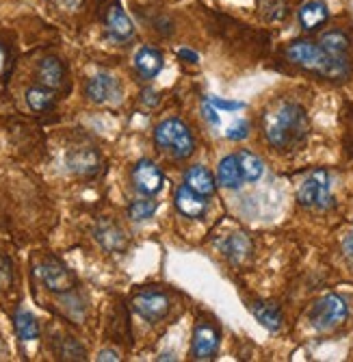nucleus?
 <instances>
[{"mask_svg":"<svg viewBox=\"0 0 353 362\" xmlns=\"http://www.w3.org/2000/svg\"><path fill=\"white\" fill-rule=\"evenodd\" d=\"M265 137L277 150L299 146L308 135V115L301 105L282 100L273 105L263 119Z\"/></svg>","mask_w":353,"mask_h":362,"instance_id":"obj_1","label":"nucleus"},{"mask_svg":"<svg viewBox=\"0 0 353 362\" xmlns=\"http://www.w3.org/2000/svg\"><path fill=\"white\" fill-rule=\"evenodd\" d=\"M286 57L291 59L295 65L310 72H316L325 78H345L349 74V61H338L330 57L321 44L312 42H293L286 48Z\"/></svg>","mask_w":353,"mask_h":362,"instance_id":"obj_2","label":"nucleus"},{"mask_svg":"<svg viewBox=\"0 0 353 362\" xmlns=\"http://www.w3.org/2000/svg\"><path fill=\"white\" fill-rule=\"evenodd\" d=\"M154 141L158 150L169 152L174 158H189L196 150V139L184 122L172 117L160 122L154 130Z\"/></svg>","mask_w":353,"mask_h":362,"instance_id":"obj_3","label":"nucleus"},{"mask_svg":"<svg viewBox=\"0 0 353 362\" xmlns=\"http://www.w3.org/2000/svg\"><path fill=\"white\" fill-rule=\"evenodd\" d=\"M347 317H349V306L336 293H330L325 298H321L310 310V323L318 332L334 330V327L340 325Z\"/></svg>","mask_w":353,"mask_h":362,"instance_id":"obj_4","label":"nucleus"},{"mask_svg":"<svg viewBox=\"0 0 353 362\" xmlns=\"http://www.w3.org/2000/svg\"><path fill=\"white\" fill-rule=\"evenodd\" d=\"M297 200L306 209H328L332 204V182L325 170L312 172L299 187Z\"/></svg>","mask_w":353,"mask_h":362,"instance_id":"obj_5","label":"nucleus"},{"mask_svg":"<svg viewBox=\"0 0 353 362\" xmlns=\"http://www.w3.org/2000/svg\"><path fill=\"white\" fill-rule=\"evenodd\" d=\"M37 276L42 284L52 293H70L76 286V276L63 265L59 258H44L37 265Z\"/></svg>","mask_w":353,"mask_h":362,"instance_id":"obj_6","label":"nucleus"},{"mask_svg":"<svg viewBox=\"0 0 353 362\" xmlns=\"http://www.w3.org/2000/svg\"><path fill=\"white\" fill-rule=\"evenodd\" d=\"M85 93L95 105H113L121 100V85L111 74H95L87 81Z\"/></svg>","mask_w":353,"mask_h":362,"instance_id":"obj_7","label":"nucleus"},{"mask_svg":"<svg viewBox=\"0 0 353 362\" xmlns=\"http://www.w3.org/2000/svg\"><path fill=\"white\" fill-rule=\"evenodd\" d=\"M221 343V332L219 327L213 325L210 321H198L193 330V345H191V354L196 360H210L215 358L217 349Z\"/></svg>","mask_w":353,"mask_h":362,"instance_id":"obj_8","label":"nucleus"},{"mask_svg":"<svg viewBox=\"0 0 353 362\" xmlns=\"http://www.w3.org/2000/svg\"><path fill=\"white\" fill-rule=\"evenodd\" d=\"M133 308L150 323H156L169 313V298L158 291H143L133 298Z\"/></svg>","mask_w":353,"mask_h":362,"instance_id":"obj_9","label":"nucleus"},{"mask_svg":"<svg viewBox=\"0 0 353 362\" xmlns=\"http://www.w3.org/2000/svg\"><path fill=\"white\" fill-rule=\"evenodd\" d=\"M165 185V176L160 172L152 160L143 158L133 168V187L141 193V195H156Z\"/></svg>","mask_w":353,"mask_h":362,"instance_id":"obj_10","label":"nucleus"},{"mask_svg":"<svg viewBox=\"0 0 353 362\" xmlns=\"http://www.w3.org/2000/svg\"><path fill=\"white\" fill-rule=\"evenodd\" d=\"M174 200H176V209L184 217H189V219H200L206 213V209H208L206 195L198 193L193 187H189L186 182L176 189V197H174Z\"/></svg>","mask_w":353,"mask_h":362,"instance_id":"obj_11","label":"nucleus"},{"mask_svg":"<svg viewBox=\"0 0 353 362\" xmlns=\"http://www.w3.org/2000/svg\"><path fill=\"white\" fill-rule=\"evenodd\" d=\"M68 168L78 176H95L100 170V154L93 148H76L68 154Z\"/></svg>","mask_w":353,"mask_h":362,"instance_id":"obj_12","label":"nucleus"},{"mask_svg":"<svg viewBox=\"0 0 353 362\" xmlns=\"http://www.w3.org/2000/svg\"><path fill=\"white\" fill-rule=\"evenodd\" d=\"M107 30H109V35L117 42H128L135 35L133 20L126 16V11L117 3L113 7H109V11H107Z\"/></svg>","mask_w":353,"mask_h":362,"instance_id":"obj_13","label":"nucleus"},{"mask_svg":"<svg viewBox=\"0 0 353 362\" xmlns=\"http://www.w3.org/2000/svg\"><path fill=\"white\" fill-rule=\"evenodd\" d=\"M95 239H98V243L107 252H124L126 250L124 230L115 221H111V219L98 221V226H95Z\"/></svg>","mask_w":353,"mask_h":362,"instance_id":"obj_14","label":"nucleus"},{"mask_svg":"<svg viewBox=\"0 0 353 362\" xmlns=\"http://www.w3.org/2000/svg\"><path fill=\"white\" fill-rule=\"evenodd\" d=\"M37 81L48 89H59L66 81V68L56 57H46L37 65Z\"/></svg>","mask_w":353,"mask_h":362,"instance_id":"obj_15","label":"nucleus"},{"mask_svg":"<svg viewBox=\"0 0 353 362\" xmlns=\"http://www.w3.org/2000/svg\"><path fill=\"white\" fill-rule=\"evenodd\" d=\"M330 18L328 5L323 0H308L299 9V24L304 30H316L321 24H325Z\"/></svg>","mask_w":353,"mask_h":362,"instance_id":"obj_16","label":"nucleus"},{"mask_svg":"<svg viewBox=\"0 0 353 362\" xmlns=\"http://www.w3.org/2000/svg\"><path fill=\"white\" fill-rule=\"evenodd\" d=\"M135 68L143 78H154L160 70H163V54L152 46H143L135 54Z\"/></svg>","mask_w":353,"mask_h":362,"instance_id":"obj_17","label":"nucleus"},{"mask_svg":"<svg viewBox=\"0 0 353 362\" xmlns=\"http://www.w3.org/2000/svg\"><path fill=\"white\" fill-rule=\"evenodd\" d=\"M217 178H219V185L226 187V189H239L243 185V174H241V165H239L237 154H230L219 163Z\"/></svg>","mask_w":353,"mask_h":362,"instance_id":"obj_18","label":"nucleus"},{"mask_svg":"<svg viewBox=\"0 0 353 362\" xmlns=\"http://www.w3.org/2000/svg\"><path fill=\"white\" fill-rule=\"evenodd\" d=\"M184 180H186L189 187H193L198 193H202V195H206V197L213 195L215 189H217V182H215L213 174H210L206 168H202V165L189 168L186 174H184Z\"/></svg>","mask_w":353,"mask_h":362,"instance_id":"obj_19","label":"nucleus"},{"mask_svg":"<svg viewBox=\"0 0 353 362\" xmlns=\"http://www.w3.org/2000/svg\"><path fill=\"white\" fill-rule=\"evenodd\" d=\"M321 48H323L330 57L338 59V61H349L347 52H349V37L342 30H330L321 37Z\"/></svg>","mask_w":353,"mask_h":362,"instance_id":"obj_20","label":"nucleus"},{"mask_svg":"<svg viewBox=\"0 0 353 362\" xmlns=\"http://www.w3.org/2000/svg\"><path fill=\"white\" fill-rule=\"evenodd\" d=\"M13 327H16V334L22 341H35L40 339V323L35 319V315H30L28 310H18L13 317Z\"/></svg>","mask_w":353,"mask_h":362,"instance_id":"obj_21","label":"nucleus"},{"mask_svg":"<svg viewBox=\"0 0 353 362\" xmlns=\"http://www.w3.org/2000/svg\"><path fill=\"white\" fill-rule=\"evenodd\" d=\"M251 313L271 332H277L280 327H282V313H280L277 306H273L269 302H256V304H251Z\"/></svg>","mask_w":353,"mask_h":362,"instance_id":"obj_22","label":"nucleus"},{"mask_svg":"<svg viewBox=\"0 0 353 362\" xmlns=\"http://www.w3.org/2000/svg\"><path fill=\"white\" fill-rule=\"evenodd\" d=\"M237 158H239V165H241V174H243V180L245 182H256L263 172H265V165H263V160L261 156H256L253 152L249 150H241L237 152Z\"/></svg>","mask_w":353,"mask_h":362,"instance_id":"obj_23","label":"nucleus"},{"mask_svg":"<svg viewBox=\"0 0 353 362\" xmlns=\"http://www.w3.org/2000/svg\"><path fill=\"white\" fill-rule=\"evenodd\" d=\"M54 89H48L44 85H37V87H30L26 91V105L33 109L35 113H42V111H48L52 105H54Z\"/></svg>","mask_w":353,"mask_h":362,"instance_id":"obj_24","label":"nucleus"},{"mask_svg":"<svg viewBox=\"0 0 353 362\" xmlns=\"http://www.w3.org/2000/svg\"><path fill=\"white\" fill-rule=\"evenodd\" d=\"M156 213V202L154 200H135L128 206V217L133 221H145Z\"/></svg>","mask_w":353,"mask_h":362,"instance_id":"obj_25","label":"nucleus"},{"mask_svg":"<svg viewBox=\"0 0 353 362\" xmlns=\"http://www.w3.org/2000/svg\"><path fill=\"white\" fill-rule=\"evenodd\" d=\"M226 254L232 258V260H241L247 252H249V241L245 239V237H241V235H237V237H232L228 243H226Z\"/></svg>","mask_w":353,"mask_h":362,"instance_id":"obj_26","label":"nucleus"},{"mask_svg":"<svg viewBox=\"0 0 353 362\" xmlns=\"http://www.w3.org/2000/svg\"><path fill=\"white\" fill-rule=\"evenodd\" d=\"M63 343H66V345L59 349L61 358H66V360H85V349L74 339H66Z\"/></svg>","mask_w":353,"mask_h":362,"instance_id":"obj_27","label":"nucleus"},{"mask_svg":"<svg viewBox=\"0 0 353 362\" xmlns=\"http://www.w3.org/2000/svg\"><path fill=\"white\" fill-rule=\"evenodd\" d=\"M247 135H249V124H247L245 119H241V122L232 124V126H230V130L226 133V137H228V139H232V141H241V139H245Z\"/></svg>","mask_w":353,"mask_h":362,"instance_id":"obj_28","label":"nucleus"},{"mask_svg":"<svg viewBox=\"0 0 353 362\" xmlns=\"http://www.w3.org/2000/svg\"><path fill=\"white\" fill-rule=\"evenodd\" d=\"M9 282H11V269H9V262H7V258L0 256V288L9 286Z\"/></svg>","mask_w":353,"mask_h":362,"instance_id":"obj_29","label":"nucleus"},{"mask_svg":"<svg viewBox=\"0 0 353 362\" xmlns=\"http://www.w3.org/2000/svg\"><path fill=\"white\" fill-rule=\"evenodd\" d=\"M208 103L213 107H217V109H226V111H237V109H243L245 107L243 103H230V100H221V98H210Z\"/></svg>","mask_w":353,"mask_h":362,"instance_id":"obj_30","label":"nucleus"},{"mask_svg":"<svg viewBox=\"0 0 353 362\" xmlns=\"http://www.w3.org/2000/svg\"><path fill=\"white\" fill-rule=\"evenodd\" d=\"M52 3L61 9H66V11H74L83 5V0H52Z\"/></svg>","mask_w":353,"mask_h":362,"instance_id":"obj_31","label":"nucleus"},{"mask_svg":"<svg viewBox=\"0 0 353 362\" xmlns=\"http://www.w3.org/2000/svg\"><path fill=\"white\" fill-rule=\"evenodd\" d=\"M342 252H345V256H347V260L353 265V235H349L345 241H342Z\"/></svg>","mask_w":353,"mask_h":362,"instance_id":"obj_32","label":"nucleus"},{"mask_svg":"<svg viewBox=\"0 0 353 362\" xmlns=\"http://www.w3.org/2000/svg\"><path fill=\"white\" fill-rule=\"evenodd\" d=\"M178 54H180V59H186L189 63H198V61H200L198 52L189 50V48H180V50H178Z\"/></svg>","mask_w":353,"mask_h":362,"instance_id":"obj_33","label":"nucleus"},{"mask_svg":"<svg viewBox=\"0 0 353 362\" xmlns=\"http://www.w3.org/2000/svg\"><path fill=\"white\" fill-rule=\"evenodd\" d=\"M98 360H100V362H107V360L117 362V360H119V354H117V351H113V349H102V351L98 354Z\"/></svg>","mask_w":353,"mask_h":362,"instance_id":"obj_34","label":"nucleus"},{"mask_svg":"<svg viewBox=\"0 0 353 362\" xmlns=\"http://www.w3.org/2000/svg\"><path fill=\"white\" fill-rule=\"evenodd\" d=\"M204 115L208 117V122L219 124V117L215 115V111H213V105H210V103H206V105H204Z\"/></svg>","mask_w":353,"mask_h":362,"instance_id":"obj_35","label":"nucleus"},{"mask_svg":"<svg viewBox=\"0 0 353 362\" xmlns=\"http://www.w3.org/2000/svg\"><path fill=\"white\" fill-rule=\"evenodd\" d=\"M3 68H5V50L0 46V72H3Z\"/></svg>","mask_w":353,"mask_h":362,"instance_id":"obj_36","label":"nucleus"}]
</instances>
